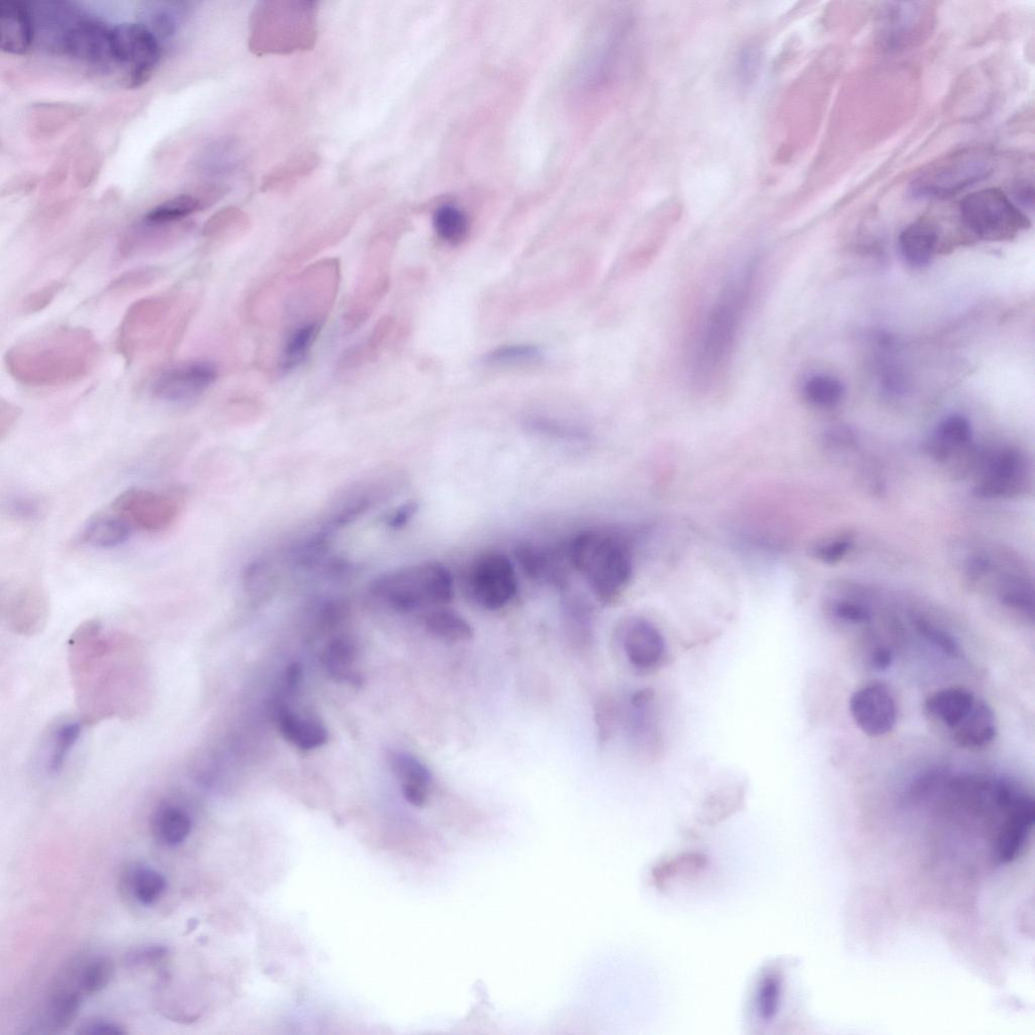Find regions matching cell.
<instances>
[{
	"label": "cell",
	"instance_id": "obj_24",
	"mask_svg": "<svg viewBox=\"0 0 1035 1035\" xmlns=\"http://www.w3.org/2000/svg\"><path fill=\"white\" fill-rule=\"evenodd\" d=\"M997 730L994 711L986 702L977 699L968 716L952 732L961 746L982 748L995 739Z\"/></svg>",
	"mask_w": 1035,
	"mask_h": 1035
},
{
	"label": "cell",
	"instance_id": "obj_17",
	"mask_svg": "<svg viewBox=\"0 0 1035 1035\" xmlns=\"http://www.w3.org/2000/svg\"><path fill=\"white\" fill-rule=\"evenodd\" d=\"M516 557L521 569L529 579L536 583L566 589L569 584V572L564 558L569 552L545 548L535 544H522L516 550Z\"/></svg>",
	"mask_w": 1035,
	"mask_h": 1035
},
{
	"label": "cell",
	"instance_id": "obj_6",
	"mask_svg": "<svg viewBox=\"0 0 1035 1035\" xmlns=\"http://www.w3.org/2000/svg\"><path fill=\"white\" fill-rule=\"evenodd\" d=\"M995 159L983 149H965L932 162L911 184L912 195L920 199L946 200L994 171Z\"/></svg>",
	"mask_w": 1035,
	"mask_h": 1035
},
{
	"label": "cell",
	"instance_id": "obj_54",
	"mask_svg": "<svg viewBox=\"0 0 1035 1035\" xmlns=\"http://www.w3.org/2000/svg\"><path fill=\"white\" fill-rule=\"evenodd\" d=\"M871 663L875 670L886 671L892 666L893 654L888 648L879 647L873 652Z\"/></svg>",
	"mask_w": 1035,
	"mask_h": 1035
},
{
	"label": "cell",
	"instance_id": "obj_36",
	"mask_svg": "<svg viewBox=\"0 0 1035 1035\" xmlns=\"http://www.w3.org/2000/svg\"><path fill=\"white\" fill-rule=\"evenodd\" d=\"M81 995L76 991L59 993L50 1003L47 1014L48 1027L53 1032L67 1029L75 1020L81 1007Z\"/></svg>",
	"mask_w": 1035,
	"mask_h": 1035
},
{
	"label": "cell",
	"instance_id": "obj_37",
	"mask_svg": "<svg viewBox=\"0 0 1035 1035\" xmlns=\"http://www.w3.org/2000/svg\"><path fill=\"white\" fill-rule=\"evenodd\" d=\"M434 228L444 241L458 244L468 233V220L459 209L444 206L439 208L434 215Z\"/></svg>",
	"mask_w": 1035,
	"mask_h": 1035
},
{
	"label": "cell",
	"instance_id": "obj_30",
	"mask_svg": "<svg viewBox=\"0 0 1035 1035\" xmlns=\"http://www.w3.org/2000/svg\"><path fill=\"white\" fill-rule=\"evenodd\" d=\"M205 207L206 205L201 196L182 194L153 208L143 219L158 224L181 223Z\"/></svg>",
	"mask_w": 1035,
	"mask_h": 1035
},
{
	"label": "cell",
	"instance_id": "obj_8",
	"mask_svg": "<svg viewBox=\"0 0 1035 1035\" xmlns=\"http://www.w3.org/2000/svg\"><path fill=\"white\" fill-rule=\"evenodd\" d=\"M114 63L123 66L124 86L135 89L146 84L162 56L159 39L143 24H121L112 29Z\"/></svg>",
	"mask_w": 1035,
	"mask_h": 1035
},
{
	"label": "cell",
	"instance_id": "obj_23",
	"mask_svg": "<svg viewBox=\"0 0 1035 1035\" xmlns=\"http://www.w3.org/2000/svg\"><path fill=\"white\" fill-rule=\"evenodd\" d=\"M8 610L9 617L18 630L38 629L48 616V596L42 586L28 584L13 596Z\"/></svg>",
	"mask_w": 1035,
	"mask_h": 1035
},
{
	"label": "cell",
	"instance_id": "obj_39",
	"mask_svg": "<svg viewBox=\"0 0 1035 1035\" xmlns=\"http://www.w3.org/2000/svg\"><path fill=\"white\" fill-rule=\"evenodd\" d=\"M392 767L403 784H414L427 788L432 786V775L428 768L417 758L409 754H396L392 758Z\"/></svg>",
	"mask_w": 1035,
	"mask_h": 1035
},
{
	"label": "cell",
	"instance_id": "obj_33",
	"mask_svg": "<svg viewBox=\"0 0 1035 1035\" xmlns=\"http://www.w3.org/2000/svg\"><path fill=\"white\" fill-rule=\"evenodd\" d=\"M162 276L163 270L154 266L130 270L117 277L108 287L106 294L110 297L131 295L152 287Z\"/></svg>",
	"mask_w": 1035,
	"mask_h": 1035
},
{
	"label": "cell",
	"instance_id": "obj_47",
	"mask_svg": "<svg viewBox=\"0 0 1035 1035\" xmlns=\"http://www.w3.org/2000/svg\"><path fill=\"white\" fill-rule=\"evenodd\" d=\"M1001 599L1005 605L1018 611L1033 616V596L1022 587L1010 585L1001 592Z\"/></svg>",
	"mask_w": 1035,
	"mask_h": 1035
},
{
	"label": "cell",
	"instance_id": "obj_19",
	"mask_svg": "<svg viewBox=\"0 0 1035 1035\" xmlns=\"http://www.w3.org/2000/svg\"><path fill=\"white\" fill-rule=\"evenodd\" d=\"M943 242V230L932 218L923 217L907 226L900 235L904 260L913 268H924L932 261Z\"/></svg>",
	"mask_w": 1035,
	"mask_h": 1035
},
{
	"label": "cell",
	"instance_id": "obj_35",
	"mask_svg": "<svg viewBox=\"0 0 1035 1035\" xmlns=\"http://www.w3.org/2000/svg\"><path fill=\"white\" fill-rule=\"evenodd\" d=\"M80 733L81 727L75 722L66 723L56 731L47 761V771L50 775L62 772Z\"/></svg>",
	"mask_w": 1035,
	"mask_h": 1035
},
{
	"label": "cell",
	"instance_id": "obj_48",
	"mask_svg": "<svg viewBox=\"0 0 1035 1035\" xmlns=\"http://www.w3.org/2000/svg\"><path fill=\"white\" fill-rule=\"evenodd\" d=\"M851 547L849 539H835L817 545L813 552L814 556L826 564H835L840 561Z\"/></svg>",
	"mask_w": 1035,
	"mask_h": 1035
},
{
	"label": "cell",
	"instance_id": "obj_41",
	"mask_svg": "<svg viewBox=\"0 0 1035 1035\" xmlns=\"http://www.w3.org/2000/svg\"><path fill=\"white\" fill-rule=\"evenodd\" d=\"M933 436L953 449L967 445L971 441L972 427L964 416L951 415L940 422Z\"/></svg>",
	"mask_w": 1035,
	"mask_h": 1035
},
{
	"label": "cell",
	"instance_id": "obj_42",
	"mask_svg": "<svg viewBox=\"0 0 1035 1035\" xmlns=\"http://www.w3.org/2000/svg\"><path fill=\"white\" fill-rule=\"evenodd\" d=\"M543 351L535 345H511L497 348L484 357L487 364H517L533 362L540 359Z\"/></svg>",
	"mask_w": 1035,
	"mask_h": 1035
},
{
	"label": "cell",
	"instance_id": "obj_21",
	"mask_svg": "<svg viewBox=\"0 0 1035 1035\" xmlns=\"http://www.w3.org/2000/svg\"><path fill=\"white\" fill-rule=\"evenodd\" d=\"M976 700L965 688H947L932 694L925 702V709L934 720L954 731L971 712Z\"/></svg>",
	"mask_w": 1035,
	"mask_h": 1035
},
{
	"label": "cell",
	"instance_id": "obj_13",
	"mask_svg": "<svg viewBox=\"0 0 1035 1035\" xmlns=\"http://www.w3.org/2000/svg\"><path fill=\"white\" fill-rule=\"evenodd\" d=\"M111 34L104 23L81 14L64 35L58 52L90 65L114 63Z\"/></svg>",
	"mask_w": 1035,
	"mask_h": 1035
},
{
	"label": "cell",
	"instance_id": "obj_12",
	"mask_svg": "<svg viewBox=\"0 0 1035 1035\" xmlns=\"http://www.w3.org/2000/svg\"><path fill=\"white\" fill-rule=\"evenodd\" d=\"M621 638L627 661L637 672L651 673L664 664L666 639L661 630L646 618L627 619L621 627Z\"/></svg>",
	"mask_w": 1035,
	"mask_h": 1035
},
{
	"label": "cell",
	"instance_id": "obj_20",
	"mask_svg": "<svg viewBox=\"0 0 1035 1035\" xmlns=\"http://www.w3.org/2000/svg\"><path fill=\"white\" fill-rule=\"evenodd\" d=\"M28 130L37 139H51L76 123L83 108L67 103L33 105L27 113Z\"/></svg>",
	"mask_w": 1035,
	"mask_h": 1035
},
{
	"label": "cell",
	"instance_id": "obj_3",
	"mask_svg": "<svg viewBox=\"0 0 1035 1035\" xmlns=\"http://www.w3.org/2000/svg\"><path fill=\"white\" fill-rule=\"evenodd\" d=\"M756 271V264H749L724 288L712 307L693 360L697 385H711L729 362L754 288Z\"/></svg>",
	"mask_w": 1035,
	"mask_h": 1035
},
{
	"label": "cell",
	"instance_id": "obj_10",
	"mask_svg": "<svg viewBox=\"0 0 1035 1035\" xmlns=\"http://www.w3.org/2000/svg\"><path fill=\"white\" fill-rule=\"evenodd\" d=\"M112 508L130 526L147 532H160L170 528L176 522L182 509V502L172 493L164 494L130 488L115 499Z\"/></svg>",
	"mask_w": 1035,
	"mask_h": 1035
},
{
	"label": "cell",
	"instance_id": "obj_15",
	"mask_svg": "<svg viewBox=\"0 0 1035 1035\" xmlns=\"http://www.w3.org/2000/svg\"><path fill=\"white\" fill-rule=\"evenodd\" d=\"M192 230L191 223L158 224L142 219L126 231L118 245L123 259L163 252L184 239Z\"/></svg>",
	"mask_w": 1035,
	"mask_h": 1035
},
{
	"label": "cell",
	"instance_id": "obj_14",
	"mask_svg": "<svg viewBox=\"0 0 1035 1035\" xmlns=\"http://www.w3.org/2000/svg\"><path fill=\"white\" fill-rule=\"evenodd\" d=\"M850 709L859 728L871 737L889 733L897 721V705L887 686L872 683L851 698Z\"/></svg>",
	"mask_w": 1035,
	"mask_h": 1035
},
{
	"label": "cell",
	"instance_id": "obj_29",
	"mask_svg": "<svg viewBox=\"0 0 1035 1035\" xmlns=\"http://www.w3.org/2000/svg\"><path fill=\"white\" fill-rule=\"evenodd\" d=\"M357 649L347 638H336L326 647L322 663L331 676L340 681L356 684L359 676L350 670L356 661Z\"/></svg>",
	"mask_w": 1035,
	"mask_h": 1035
},
{
	"label": "cell",
	"instance_id": "obj_31",
	"mask_svg": "<svg viewBox=\"0 0 1035 1035\" xmlns=\"http://www.w3.org/2000/svg\"><path fill=\"white\" fill-rule=\"evenodd\" d=\"M803 395L811 405L817 408L829 409L841 402L844 388L833 376L815 374L804 384Z\"/></svg>",
	"mask_w": 1035,
	"mask_h": 1035
},
{
	"label": "cell",
	"instance_id": "obj_45",
	"mask_svg": "<svg viewBox=\"0 0 1035 1035\" xmlns=\"http://www.w3.org/2000/svg\"><path fill=\"white\" fill-rule=\"evenodd\" d=\"M63 284L60 281H52L47 286L29 295L22 303V312L32 315L47 308L59 294Z\"/></svg>",
	"mask_w": 1035,
	"mask_h": 1035
},
{
	"label": "cell",
	"instance_id": "obj_32",
	"mask_svg": "<svg viewBox=\"0 0 1035 1035\" xmlns=\"http://www.w3.org/2000/svg\"><path fill=\"white\" fill-rule=\"evenodd\" d=\"M129 885L136 900L144 906L156 903L167 887L165 877L146 867H136L130 873Z\"/></svg>",
	"mask_w": 1035,
	"mask_h": 1035
},
{
	"label": "cell",
	"instance_id": "obj_5",
	"mask_svg": "<svg viewBox=\"0 0 1035 1035\" xmlns=\"http://www.w3.org/2000/svg\"><path fill=\"white\" fill-rule=\"evenodd\" d=\"M370 593L399 613L444 607L454 595L450 572L442 563L426 561L385 574L370 585Z\"/></svg>",
	"mask_w": 1035,
	"mask_h": 1035
},
{
	"label": "cell",
	"instance_id": "obj_16",
	"mask_svg": "<svg viewBox=\"0 0 1035 1035\" xmlns=\"http://www.w3.org/2000/svg\"><path fill=\"white\" fill-rule=\"evenodd\" d=\"M1035 821L1034 801L1024 795L1000 824L994 857L1000 864L1015 862L1026 849Z\"/></svg>",
	"mask_w": 1035,
	"mask_h": 1035
},
{
	"label": "cell",
	"instance_id": "obj_27",
	"mask_svg": "<svg viewBox=\"0 0 1035 1035\" xmlns=\"http://www.w3.org/2000/svg\"><path fill=\"white\" fill-rule=\"evenodd\" d=\"M426 630L435 638L449 643H464L475 637V629L455 611L439 607L424 618Z\"/></svg>",
	"mask_w": 1035,
	"mask_h": 1035
},
{
	"label": "cell",
	"instance_id": "obj_4",
	"mask_svg": "<svg viewBox=\"0 0 1035 1035\" xmlns=\"http://www.w3.org/2000/svg\"><path fill=\"white\" fill-rule=\"evenodd\" d=\"M568 552L572 567L600 602H616L631 584L633 550L621 533L597 529L582 532L573 539Z\"/></svg>",
	"mask_w": 1035,
	"mask_h": 1035
},
{
	"label": "cell",
	"instance_id": "obj_56",
	"mask_svg": "<svg viewBox=\"0 0 1035 1035\" xmlns=\"http://www.w3.org/2000/svg\"><path fill=\"white\" fill-rule=\"evenodd\" d=\"M303 671L300 665L293 664L287 670L286 683L291 691L297 690L302 682Z\"/></svg>",
	"mask_w": 1035,
	"mask_h": 1035
},
{
	"label": "cell",
	"instance_id": "obj_34",
	"mask_svg": "<svg viewBox=\"0 0 1035 1035\" xmlns=\"http://www.w3.org/2000/svg\"><path fill=\"white\" fill-rule=\"evenodd\" d=\"M320 330L319 323H307L298 327L288 338L282 356V366L290 370L303 362L309 354Z\"/></svg>",
	"mask_w": 1035,
	"mask_h": 1035
},
{
	"label": "cell",
	"instance_id": "obj_7",
	"mask_svg": "<svg viewBox=\"0 0 1035 1035\" xmlns=\"http://www.w3.org/2000/svg\"><path fill=\"white\" fill-rule=\"evenodd\" d=\"M959 215L968 232L989 242L1011 241L1031 226L1028 217L996 187L965 197Z\"/></svg>",
	"mask_w": 1035,
	"mask_h": 1035
},
{
	"label": "cell",
	"instance_id": "obj_44",
	"mask_svg": "<svg viewBox=\"0 0 1035 1035\" xmlns=\"http://www.w3.org/2000/svg\"><path fill=\"white\" fill-rule=\"evenodd\" d=\"M102 166V159L96 150L82 153L75 163V179L80 187H87L97 178Z\"/></svg>",
	"mask_w": 1035,
	"mask_h": 1035
},
{
	"label": "cell",
	"instance_id": "obj_49",
	"mask_svg": "<svg viewBox=\"0 0 1035 1035\" xmlns=\"http://www.w3.org/2000/svg\"><path fill=\"white\" fill-rule=\"evenodd\" d=\"M835 615L844 621L853 623H867L871 620L870 611L857 603L839 602L834 607Z\"/></svg>",
	"mask_w": 1035,
	"mask_h": 1035
},
{
	"label": "cell",
	"instance_id": "obj_1",
	"mask_svg": "<svg viewBox=\"0 0 1035 1035\" xmlns=\"http://www.w3.org/2000/svg\"><path fill=\"white\" fill-rule=\"evenodd\" d=\"M100 345L82 327H56L10 349L6 365L13 378L29 387L52 388L86 378L100 359Z\"/></svg>",
	"mask_w": 1035,
	"mask_h": 1035
},
{
	"label": "cell",
	"instance_id": "obj_38",
	"mask_svg": "<svg viewBox=\"0 0 1035 1035\" xmlns=\"http://www.w3.org/2000/svg\"><path fill=\"white\" fill-rule=\"evenodd\" d=\"M115 973V965L108 957H100L91 961L80 976V990L86 995H94L105 990L111 983Z\"/></svg>",
	"mask_w": 1035,
	"mask_h": 1035
},
{
	"label": "cell",
	"instance_id": "obj_53",
	"mask_svg": "<svg viewBox=\"0 0 1035 1035\" xmlns=\"http://www.w3.org/2000/svg\"><path fill=\"white\" fill-rule=\"evenodd\" d=\"M403 794L405 799L415 807H423L429 799L431 788L414 785V784H403Z\"/></svg>",
	"mask_w": 1035,
	"mask_h": 1035
},
{
	"label": "cell",
	"instance_id": "obj_50",
	"mask_svg": "<svg viewBox=\"0 0 1035 1035\" xmlns=\"http://www.w3.org/2000/svg\"><path fill=\"white\" fill-rule=\"evenodd\" d=\"M78 1034L84 1035H122L127 1034L125 1027L110 1020H90L79 1027Z\"/></svg>",
	"mask_w": 1035,
	"mask_h": 1035
},
{
	"label": "cell",
	"instance_id": "obj_11",
	"mask_svg": "<svg viewBox=\"0 0 1035 1035\" xmlns=\"http://www.w3.org/2000/svg\"><path fill=\"white\" fill-rule=\"evenodd\" d=\"M218 379V368L204 360L183 362L163 370L151 387L154 398L171 403L203 395Z\"/></svg>",
	"mask_w": 1035,
	"mask_h": 1035
},
{
	"label": "cell",
	"instance_id": "obj_18",
	"mask_svg": "<svg viewBox=\"0 0 1035 1035\" xmlns=\"http://www.w3.org/2000/svg\"><path fill=\"white\" fill-rule=\"evenodd\" d=\"M35 40L32 8L18 0L0 3V49L11 55H25Z\"/></svg>",
	"mask_w": 1035,
	"mask_h": 1035
},
{
	"label": "cell",
	"instance_id": "obj_52",
	"mask_svg": "<svg viewBox=\"0 0 1035 1035\" xmlns=\"http://www.w3.org/2000/svg\"><path fill=\"white\" fill-rule=\"evenodd\" d=\"M418 508L419 507L416 502H410L403 505L391 516L388 522L389 526L393 529H401L405 527L416 515Z\"/></svg>",
	"mask_w": 1035,
	"mask_h": 1035
},
{
	"label": "cell",
	"instance_id": "obj_40",
	"mask_svg": "<svg viewBox=\"0 0 1035 1035\" xmlns=\"http://www.w3.org/2000/svg\"><path fill=\"white\" fill-rule=\"evenodd\" d=\"M171 4H159L158 7L147 10L145 26L159 39L173 37L178 28L180 20V9ZM144 25V24H143Z\"/></svg>",
	"mask_w": 1035,
	"mask_h": 1035
},
{
	"label": "cell",
	"instance_id": "obj_51",
	"mask_svg": "<svg viewBox=\"0 0 1035 1035\" xmlns=\"http://www.w3.org/2000/svg\"><path fill=\"white\" fill-rule=\"evenodd\" d=\"M21 413L17 406L2 401V405H0V440L5 441L11 434L20 419Z\"/></svg>",
	"mask_w": 1035,
	"mask_h": 1035
},
{
	"label": "cell",
	"instance_id": "obj_2",
	"mask_svg": "<svg viewBox=\"0 0 1035 1035\" xmlns=\"http://www.w3.org/2000/svg\"><path fill=\"white\" fill-rule=\"evenodd\" d=\"M190 295L168 293L136 302L125 315L117 346L130 362L168 353L190 323Z\"/></svg>",
	"mask_w": 1035,
	"mask_h": 1035
},
{
	"label": "cell",
	"instance_id": "obj_28",
	"mask_svg": "<svg viewBox=\"0 0 1035 1035\" xmlns=\"http://www.w3.org/2000/svg\"><path fill=\"white\" fill-rule=\"evenodd\" d=\"M130 531V524L114 512L93 518L83 529L80 541L92 547L112 548L125 542Z\"/></svg>",
	"mask_w": 1035,
	"mask_h": 1035
},
{
	"label": "cell",
	"instance_id": "obj_22",
	"mask_svg": "<svg viewBox=\"0 0 1035 1035\" xmlns=\"http://www.w3.org/2000/svg\"><path fill=\"white\" fill-rule=\"evenodd\" d=\"M1022 468V457L1017 451L1002 450L990 460L986 477L976 490L977 495L993 498L1010 493L1011 487H1015L1019 480Z\"/></svg>",
	"mask_w": 1035,
	"mask_h": 1035
},
{
	"label": "cell",
	"instance_id": "obj_26",
	"mask_svg": "<svg viewBox=\"0 0 1035 1035\" xmlns=\"http://www.w3.org/2000/svg\"><path fill=\"white\" fill-rule=\"evenodd\" d=\"M152 828L155 837L161 843L177 846L191 835L193 819L180 807L162 805L153 815Z\"/></svg>",
	"mask_w": 1035,
	"mask_h": 1035
},
{
	"label": "cell",
	"instance_id": "obj_25",
	"mask_svg": "<svg viewBox=\"0 0 1035 1035\" xmlns=\"http://www.w3.org/2000/svg\"><path fill=\"white\" fill-rule=\"evenodd\" d=\"M276 717L282 736L303 750L316 749L328 742V731L317 720H303L285 706L278 709Z\"/></svg>",
	"mask_w": 1035,
	"mask_h": 1035
},
{
	"label": "cell",
	"instance_id": "obj_55",
	"mask_svg": "<svg viewBox=\"0 0 1035 1035\" xmlns=\"http://www.w3.org/2000/svg\"><path fill=\"white\" fill-rule=\"evenodd\" d=\"M990 569V562L985 557H975L969 563V574L972 577L980 578Z\"/></svg>",
	"mask_w": 1035,
	"mask_h": 1035
},
{
	"label": "cell",
	"instance_id": "obj_9",
	"mask_svg": "<svg viewBox=\"0 0 1035 1035\" xmlns=\"http://www.w3.org/2000/svg\"><path fill=\"white\" fill-rule=\"evenodd\" d=\"M466 589L470 598L484 609L505 608L518 593V579L511 560L499 552L482 554L469 567Z\"/></svg>",
	"mask_w": 1035,
	"mask_h": 1035
},
{
	"label": "cell",
	"instance_id": "obj_46",
	"mask_svg": "<svg viewBox=\"0 0 1035 1035\" xmlns=\"http://www.w3.org/2000/svg\"><path fill=\"white\" fill-rule=\"evenodd\" d=\"M169 954L167 947L152 945L136 949L125 958V964L130 968L152 966L164 960Z\"/></svg>",
	"mask_w": 1035,
	"mask_h": 1035
},
{
	"label": "cell",
	"instance_id": "obj_43",
	"mask_svg": "<svg viewBox=\"0 0 1035 1035\" xmlns=\"http://www.w3.org/2000/svg\"><path fill=\"white\" fill-rule=\"evenodd\" d=\"M917 629L924 638L942 649L946 654L952 657H959L961 655L959 643L947 631L939 629L923 620L917 622Z\"/></svg>",
	"mask_w": 1035,
	"mask_h": 1035
}]
</instances>
